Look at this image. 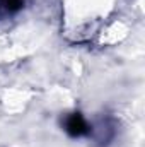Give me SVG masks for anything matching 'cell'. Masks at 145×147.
<instances>
[{"mask_svg": "<svg viewBox=\"0 0 145 147\" xmlns=\"http://www.w3.org/2000/svg\"><path fill=\"white\" fill-rule=\"evenodd\" d=\"M65 130L70 137H82L89 132V125L80 113H72L65 120Z\"/></svg>", "mask_w": 145, "mask_h": 147, "instance_id": "6da1fadb", "label": "cell"}, {"mask_svg": "<svg viewBox=\"0 0 145 147\" xmlns=\"http://www.w3.org/2000/svg\"><path fill=\"white\" fill-rule=\"evenodd\" d=\"M26 0H0V7H3L7 12H17L24 7Z\"/></svg>", "mask_w": 145, "mask_h": 147, "instance_id": "7a4b0ae2", "label": "cell"}]
</instances>
